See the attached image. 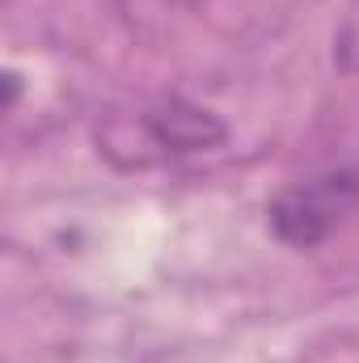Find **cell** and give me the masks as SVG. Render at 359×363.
Returning a JSON list of instances; mask_svg holds the SVG:
<instances>
[{
	"label": "cell",
	"instance_id": "obj_2",
	"mask_svg": "<svg viewBox=\"0 0 359 363\" xmlns=\"http://www.w3.org/2000/svg\"><path fill=\"white\" fill-rule=\"evenodd\" d=\"M334 60H338L347 72H359V0L351 4V13H347V21H343V34H338Z\"/></svg>",
	"mask_w": 359,
	"mask_h": 363
},
{
	"label": "cell",
	"instance_id": "obj_1",
	"mask_svg": "<svg viewBox=\"0 0 359 363\" xmlns=\"http://www.w3.org/2000/svg\"><path fill=\"white\" fill-rule=\"evenodd\" d=\"M359 207V174L351 169H326L304 182H292L270 203V228L279 241L296 250L321 245L351 211Z\"/></svg>",
	"mask_w": 359,
	"mask_h": 363
}]
</instances>
